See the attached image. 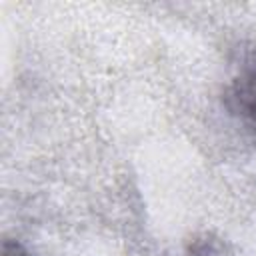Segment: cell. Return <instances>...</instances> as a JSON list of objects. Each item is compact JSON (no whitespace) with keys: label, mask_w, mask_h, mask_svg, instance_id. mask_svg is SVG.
Returning <instances> with one entry per match:
<instances>
[{"label":"cell","mask_w":256,"mask_h":256,"mask_svg":"<svg viewBox=\"0 0 256 256\" xmlns=\"http://www.w3.org/2000/svg\"><path fill=\"white\" fill-rule=\"evenodd\" d=\"M224 104L256 146V44L246 48L234 64L224 88Z\"/></svg>","instance_id":"1"},{"label":"cell","mask_w":256,"mask_h":256,"mask_svg":"<svg viewBox=\"0 0 256 256\" xmlns=\"http://www.w3.org/2000/svg\"><path fill=\"white\" fill-rule=\"evenodd\" d=\"M0 256H30V252H28L22 244H18V242H14V240H4V242H2Z\"/></svg>","instance_id":"2"}]
</instances>
